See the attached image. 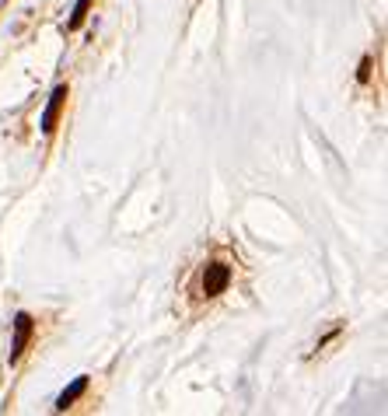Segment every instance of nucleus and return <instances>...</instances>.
Segmentation results:
<instances>
[{"label":"nucleus","instance_id":"1","mask_svg":"<svg viewBox=\"0 0 388 416\" xmlns=\"http://www.w3.org/2000/svg\"><path fill=\"white\" fill-rule=\"evenodd\" d=\"M231 284V270L224 263H210L206 273H203V294L206 297H217V294H224V287Z\"/></svg>","mask_w":388,"mask_h":416},{"label":"nucleus","instance_id":"2","mask_svg":"<svg viewBox=\"0 0 388 416\" xmlns=\"http://www.w3.org/2000/svg\"><path fill=\"white\" fill-rule=\"evenodd\" d=\"M64 101H67V84H60L57 91L49 95V106H46V112H42V133H52V130H57L60 112H64Z\"/></svg>","mask_w":388,"mask_h":416},{"label":"nucleus","instance_id":"3","mask_svg":"<svg viewBox=\"0 0 388 416\" xmlns=\"http://www.w3.org/2000/svg\"><path fill=\"white\" fill-rule=\"evenodd\" d=\"M28 339H32V315H21L14 319V339H11V360H18L21 353H25V346H28Z\"/></svg>","mask_w":388,"mask_h":416},{"label":"nucleus","instance_id":"4","mask_svg":"<svg viewBox=\"0 0 388 416\" xmlns=\"http://www.w3.org/2000/svg\"><path fill=\"white\" fill-rule=\"evenodd\" d=\"M84 388H88V378H77V382H74V385H70V388H67V392L57 399V409H67V406H74V402H77V395H81Z\"/></svg>","mask_w":388,"mask_h":416},{"label":"nucleus","instance_id":"5","mask_svg":"<svg viewBox=\"0 0 388 416\" xmlns=\"http://www.w3.org/2000/svg\"><path fill=\"white\" fill-rule=\"evenodd\" d=\"M88 8H91V0H77V8H74V14H70V25H67V28H81V25H84V18H88Z\"/></svg>","mask_w":388,"mask_h":416},{"label":"nucleus","instance_id":"6","mask_svg":"<svg viewBox=\"0 0 388 416\" xmlns=\"http://www.w3.org/2000/svg\"><path fill=\"white\" fill-rule=\"evenodd\" d=\"M367 77H371V60L360 63V81H367Z\"/></svg>","mask_w":388,"mask_h":416}]
</instances>
